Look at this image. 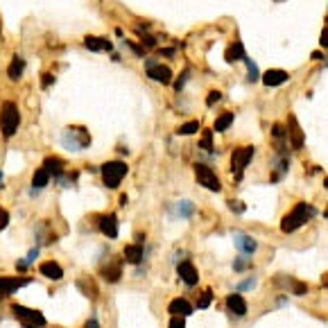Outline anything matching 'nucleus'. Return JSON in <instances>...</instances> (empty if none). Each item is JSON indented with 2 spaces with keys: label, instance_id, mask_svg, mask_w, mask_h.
Returning <instances> with one entry per match:
<instances>
[{
  "label": "nucleus",
  "instance_id": "aec40b11",
  "mask_svg": "<svg viewBox=\"0 0 328 328\" xmlns=\"http://www.w3.org/2000/svg\"><path fill=\"white\" fill-rule=\"evenodd\" d=\"M102 276H104V281H109V283H118L120 276H123V265H120V263L107 265V267L102 270Z\"/></svg>",
  "mask_w": 328,
  "mask_h": 328
},
{
  "label": "nucleus",
  "instance_id": "c756f323",
  "mask_svg": "<svg viewBox=\"0 0 328 328\" xmlns=\"http://www.w3.org/2000/svg\"><path fill=\"white\" fill-rule=\"evenodd\" d=\"M251 267V258L249 256H240V258L233 260V272H245Z\"/></svg>",
  "mask_w": 328,
  "mask_h": 328
},
{
  "label": "nucleus",
  "instance_id": "79ce46f5",
  "mask_svg": "<svg viewBox=\"0 0 328 328\" xmlns=\"http://www.w3.org/2000/svg\"><path fill=\"white\" fill-rule=\"evenodd\" d=\"M84 328H102V326L98 324V319H95V317H91V319L86 322V326H84Z\"/></svg>",
  "mask_w": 328,
  "mask_h": 328
},
{
  "label": "nucleus",
  "instance_id": "f257e3e1",
  "mask_svg": "<svg viewBox=\"0 0 328 328\" xmlns=\"http://www.w3.org/2000/svg\"><path fill=\"white\" fill-rule=\"evenodd\" d=\"M315 213L317 211H315L313 204L299 201L288 215H283V220H281V231H283V233H294V231H299L306 222H310V217H313Z\"/></svg>",
  "mask_w": 328,
  "mask_h": 328
},
{
  "label": "nucleus",
  "instance_id": "5701e85b",
  "mask_svg": "<svg viewBox=\"0 0 328 328\" xmlns=\"http://www.w3.org/2000/svg\"><path fill=\"white\" fill-rule=\"evenodd\" d=\"M23 70H25V61H23V57H14V59H11V64H9V68H7V75H9L11 79H20Z\"/></svg>",
  "mask_w": 328,
  "mask_h": 328
},
{
  "label": "nucleus",
  "instance_id": "6e6552de",
  "mask_svg": "<svg viewBox=\"0 0 328 328\" xmlns=\"http://www.w3.org/2000/svg\"><path fill=\"white\" fill-rule=\"evenodd\" d=\"M32 281L23 279V276H0V301L7 299L9 294H14L18 288H25L29 285Z\"/></svg>",
  "mask_w": 328,
  "mask_h": 328
},
{
  "label": "nucleus",
  "instance_id": "ddd939ff",
  "mask_svg": "<svg viewBox=\"0 0 328 328\" xmlns=\"http://www.w3.org/2000/svg\"><path fill=\"white\" fill-rule=\"evenodd\" d=\"M100 233H104L109 240H116L118 238V217L116 213H107V215L100 217V224H98Z\"/></svg>",
  "mask_w": 328,
  "mask_h": 328
},
{
  "label": "nucleus",
  "instance_id": "a18cd8bd",
  "mask_svg": "<svg viewBox=\"0 0 328 328\" xmlns=\"http://www.w3.org/2000/svg\"><path fill=\"white\" fill-rule=\"evenodd\" d=\"M127 201H129L127 195H120V206H127Z\"/></svg>",
  "mask_w": 328,
  "mask_h": 328
},
{
  "label": "nucleus",
  "instance_id": "c9c22d12",
  "mask_svg": "<svg viewBox=\"0 0 328 328\" xmlns=\"http://www.w3.org/2000/svg\"><path fill=\"white\" fill-rule=\"evenodd\" d=\"M220 100H222L220 91H211V93H208V98H206V104H208V107H213V104L220 102Z\"/></svg>",
  "mask_w": 328,
  "mask_h": 328
},
{
  "label": "nucleus",
  "instance_id": "e433bc0d",
  "mask_svg": "<svg viewBox=\"0 0 328 328\" xmlns=\"http://www.w3.org/2000/svg\"><path fill=\"white\" fill-rule=\"evenodd\" d=\"M188 75H190V70H183V73H181V77H179V79H176V84H174V88H176V91H181V88H183V84H186V79H188Z\"/></svg>",
  "mask_w": 328,
  "mask_h": 328
},
{
  "label": "nucleus",
  "instance_id": "f704fd0d",
  "mask_svg": "<svg viewBox=\"0 0 328 328\" xmlns=\"http://www.w3.org/2000/svg\"><path fill=\"white\" fill-rule=\"evenodd\" d=\"M167 328H186V317H170V326Z\"/></svg>",
  "mask_w": 328,
  "mask_h": 328
},
{
  "label": "nucleus",
  "instance_id": "1a4fd4ad",
  "mask_svg": "<svg viewBox=\"0 0 328 328\" xmlns=\"http://www.w3.org/2000/svg\"><path fill=\"white\" fill-rule=\"evenodd\" d=\"M145 66H147V77L150 79L161 82V84H170L172 82V70L167 68V66L157 64V61H152V59H147Z\"/></svg>",
  "mask_w": 328,
  "mask_h": 328
},
{
  "label": "nucleus",
  "instance_id": "37998d69",
  "mask_svg": "<svg viewBox=\"0 0 328 328\" xmlns=\"http://www.w3.org/2000/svg\"><path fill=\"white\" fill-rule=\"evenodd\" d=\"M319 43H322L324 48L328 45V27H324V32H322V41H319Z\"/></svg>",
  "mask_w": 328,
  "mask_h": 328
},
{
  "label": "nucleus",
  "instance_id": "473e14b6",
  "mask_svg": "<svg viewBox=\"0 0 328 328\" xmlns=\"http://www.w3.org/2000/svg\"><path fill=\"white\" fill-rule=\"evenodd\" d=\"M9 220H11V217H9V213H7L5 208L0 206V231H5L7 226H9Z\"/></svg>",
  "mask_w": 328,
  "mask_h": 328
},
{
  "label": "nucleus",
  "instance_id": "c03bdc74",
  "mask_svg": "<svg viewBox=\"0 0 328 328\" xmlns=\"http://www.w3.org/2000/svg\"><path fill=\"white\" fill-rule=\"evenodd\" d=\"M16 270H27V263H25V260H18V263H16Z\"/></svg>",
  "mask_w": 328,
  "mask_h": 328
},
{
  "label": "nucleus",
  "instance_id": "9d476101",
  "mask_svg": "<svg viewBox=\"0 0 328 328\" xmlns=\"http://www.w3.org/2000/svg\"><path fill=\"white\" fill-rule=\"evenodd\" d=\"M233 245H235V249L240 251L242 256H254L256 251H258V240L256 238H251L249 233H235L233 235Z\"/></svg>",
  "mask_w": 328,
  "mask_h": 328
},
{
  "label": "nucleus",
  "instance_id": "9b49d317",
  "mask_svg": "<svg viewBox=\"0 0 328 328\" xmlns=\"http://www.w3.org/2000/svg\"><path fill=\"white\" fill-rule=\"evenodd\" d=\"M176 274H179V279H181L188 288L199 283V270H197L190 260H181V263L176 265Z\"/></svg>",
  "mask_w": 328,
  "mask_h": 328
},
{
  "label": "nucleus",
  "instance_id": "b1692460",
  "mask_svg": "<svg viewBox=\"0 0 328 328\" xmlns=\"http://www.w3.org/2000/svg\"><path fill=\"white\" fill-rule=\"evenodd\" d=\"M50 183V174L45 172V167H39V170L34 172V176H32V186H34V190H41V188H45Z\"/></svg>",
  "mask_w": 328,
  "mask_h": 328
},
{
  "label": "nucleus",
  "instance_id": "7c9ffc66",
  "mask_svg": "<svg viewBox=\"0 0 328 328\" xmlns=\"http://www.w3.org/2000/svg\"><path fill=\"white\" fill-rule=\"evenodd\" d=\"M292 294H297V297H306V294H308V283H304V281H294L292 283Z\"/></svg>",
  "mask_w": 328,
  "mask_h": 328
},
{
  "label": "nucleus",
  "instance_id": "f03ea898",
  "mask_svg": "<svg viewBox=\"0 0 328 328\" xmlns=\"http://www.w3.org/2000/svg\"><path fill=\"white\" fill-rule=\"evenodd\" d=\"M20 125V111L16 107V102H2V109H0V132L5 138H11L16 132H18Z\"/></svg>",
  "mask_w": 328,
  "mask_h": 328
},
{
  "label": "nucleus",
  "instance_id": "a19ab883",
  "mask_svg": "<svg viewBox=\"0 0 328 328\" xmlns=\"http://www.w3.org/2000/svg\"><path fill=\"white\" fill-rule=\"evenodd\" d=\"M50 84H54V75H50V73H45L43 75V88H48Z\"/></svg>",
  "mask_w": 328,
  "mask_h": 328
},
{
  "label": "nucleus",
  "instance_id": "423d86ee",
  "mask_svg": "<svg viewBox=\"0 0 328 328\" xmlns=\"http://www.w3.org/2000/svg\"><path fill=\"white\" fill-rule=\"evenodd\" d=\"M254 154H256V147L254 145H247V147H238V150H233V154H231V172L235 174V179H242V172H245V167L251 163Z\"/></svg>",
  "mask_w": 328,
  "mask_h": 328
},
{
  "label": "nucleus",
  "instance_id": "dca6fc26",
  "mask_svg": "<svg viewBox=\"0 0 328 328\" xmlns=\"http://www.w3.org/2000/svg\"><path fill=\"white\" fill-rule=\"evenodd\" d=\"M285 136H290L294 150H301V147H304V132H301V127L294 116H290V132H285Z\"/></svg>",
  "mask_w": 328,
  "mask_h": 328
},
{
  "label": "nucleus",
  "instance_id": "f3484780",
  "mask_svg": "<svg viewBox=\"0 0 328 328\" xmlns=\"http://www.w3.org/2000/svg\"><path fill=\"white\" fill-rule=\"evenodd\" d=\"M288 79H290V75L285 73V70H281V68H272V70H267V73L263 75L265 86H281V84H285Z\"/></svg>",
  "mask_w": 328,
  "mask_h": 328
},
{
  "label": "nucleus",
  "instance_id": "f8f14e48",
  "mask_svg": "<svg viewBox=\"0 0 328 328\" xmlns=\"http://www.w3.org/2000/svg\"><path fill=\"white\" fill-rule=\"evenodd\" d=\"M226 308H229V313H233L235 317H245V315L249 313V306H247L245 297L238 292L226 294Z\"/></svg>",
  "mask_w": 328,
  "mask_h": 328
},
{
  "label": "nucleus",
  "instance_id": "4c0bfd02",
  "mask_svg": "<svg viewBox=\"0 0 328 328\" xmlns=\"http://www.w3.org/2000/svg\"><path fill=\"white\" fill-rule=\"evenodd\" d=\"M36 256H39V247H34V249H29V254H27V258H25V263L27 265H32L36 260Z\"/></svg>",
  "mask_w": 328,
  "mask_h": 328
},
{
  "label": "nucleus",
  "instance_id": "6ab92c4d",
  "mask_svg": "<svg viewBox=\"0 0 328 328\" xmlns=\"http://www.w3.org/2000/svg\"><path fill=\"white\" fill-rule=\"evenodd\" d=\"M43 167H45V172H48L50 176H57V179L64 174V161H61V159H57V157L45 159Z\"/></svg>",
  "mask_w": 328,
  "mask_h": 328
},
{
  "label": "nucleus",
  "instance_id": "a878e982",
  "mask_svg": "<svg viewBox=\"0 0 328 328\" xmlns=\"http://www.w3.org/2000/svg\"><path fill=\"white\" fill-rule=\"evenodd\" d=\"M233 113H222L220 118L215 120V127H213V132H226V129L233 125Z\"/></svg>",
  "mask_w": 328,
  "mask_h": 328
},
{
  "label": "nucleus",
  "instance_id": "bb28decb",
  "mask_svg": "<svg viewBox=\"0 0 328 328\" xmlns=\"http://www.w3.org/2000/svg\"><path fill=\"white\" fill-rule=\"evenodd\" d=\"M199 120H190V123H186V125H181V127L176 129V134L179 136H192V134H197L199 132Z\"/></svg>",
  "mask_w": 328,
  "mask_h": 328
},
{
  "label": "nucleus",
  "instance_id": "0eeeda50",
  "mask_svg": "<svg viewBox=\"0 0 328 328\" xmlns=\"http://www.w3.org/2000/svg\"><path fill=\"white\" fill-rule=\"evenodd\" d=\"M195 179L199 186L206 188V190H213V192L222 190V181L217 179V174L208 165H204V163H197L195 165Z\"/></svg>",
  "mask_w": 328,
  "mask_h": 328
},
{
  "label": "nucleus",
  "instance_id": "58836bf2",
  "mask_svg": "<svg viewBox=\"0 0 328 328\" xmlns=\"http://www.w3.org/2000/svg\"><path fill=\"white\" fill-rule=\"evenodd\" d=\"M254 285H256V279H247L245 283H240V285H238V290H251V288H254Z\"/></svg>",
  "mask_w": 328,
  "mask_h": 328
},
{
  "label": "nucleus",
  "instance_id": "a211bd4d",
  "mask_svg": "<svg viewBox=\"0 0 328 328\" xmlns=\"http://www.w3.org/2000/svg\"><path fill=\"white\" fill-rule=\"evenodd\" d=\"M123 256H125V260H127V263L138 265V263H143V258H145V251H143V245H136V242H134V245L125 247Z\"/></svg>",
  "mask_w": 328,
  "mask_h": 328
},
{
  "label": "nucleus",
  "instance_id": "ea45409f",
  "mask_svg": "<svg viewBox=\"0 0 328 328\" xmlns=\"http://www.w3.org/2000/svg\"><path fill=\"white\" fill-rule=\"evenodd\" d=\"M272 129H274V132H272V134H274V138H279V141H281V138H285V132H283V127H281V125H274Z\"/></svg>",
  "mask_w": 328,
  "mask_h": 328
},
{
  "label": "nucleus",
  "instance_id": "20e7f679",
  "mask_svg": "<svg viewBox=\"0 0 328 328\" xmlns=\"http://www.w3.org/2000/svg\"><path fill=\"white\" fill-rule=\"evenodd\" d=\"M11 313H14V317L18 319V324L23 328H45V324H48V319L43 317V313L25 308V306H20V304L11 306Z\"/></svg>",
  "mask_w": 328,
  "mask_h": 328
},
{
  "label": "nucleus",
  "instance_id": "2f4dec72",
  "mask_svg": "<svg viewBox=\"0 0 328 328\" xmlns=\"http://www.w3.org/2000/svg\"><path fill=\"white\" fill-rule=\"evenodd\" d=\"M211 138H213V132H204V138H201L199 145L204 147L206 152H213V150H215V147H213V143H211Z\"/></svg>",
  "mask_w": 328,
  "mask_h": 328
},
{
  "label": "nucleus",
  "instance_id": "4be33fe9",
  "mask_svg": "<svg viewBox=\"0 0 328 328\" xmlns=\"http://www.w3.org/2000/svg\"><path fill=\"white\" fill-rule=\"evenodd\" d=\"M84 45H86L88 50H93V52H100V50H111L113 45L109 43L107 39H98V36H86L84 39Z\"/></svg>",
  "mask_w": 328,
  "mask_h": 328
},
{
  "label": "nucleus",
  "instance_id": "4468645a",
  "mask_svg": "<svg viewBox=\"0 0 328 328\" xmlns=\"http://www.w3.org/2000/svg\"><path fill=\"white\" fill-rule=\"evenodd\" d=\"M167 313H170V317H190V315L195 313V308L188 304V299H183V297H176V299L170 301V306H167Z\"/></svg>",
  "mask_w": 328,
  "mask_h": 328
},
{
  "label": "nucleus",
  "instance_id": "c85d7f7f",
  "mask_svg": "<svg viewBox=\"0 0 328 328\" xmlns=\"http://www.w3.org/2000/svg\"><path fill=\"white\" fill-rule=\"evenodd\" d=\"M242 61H245V64H247V75H249V77H247V79H249V82H258V79H260L258 66H256L249 57H245V59H242Z\"/></svg>",
  "mask_w": 328,
  "mask_h": 328
},
{
  "label": "nucleus",
  "instance_id": "412c9836",
  "mask_svg": "<svg viewBox=\"0 0 328 328\" xmlns=\"http://www.w3.org/2000/svg\"><path fill=\"white\" fill-rule=\"evenodd\" d=\"M247 54H245V48H242L240 41H233V45H229V50H226V61L229 64H233V61H242Z\"/></svg>",
  "mask_w": 328,
  "mask_h": 328
},
{
  "label": "nucleus",
  "instance_id": "7ed1b4c3",
  "mask_svg": "<svg viewBox=\"0 0 328 328\" xmlns=\"http://www.w3.org/2000/svg\"><path fill=\"white\" fill-rule=\"evenodd\" d=\"M61 145L68 150V152H82L91 145V134L84 127H68L61 134Z\"/></svg>",
  "mask_w": 328,
  "mask_h": 328
},
{
  "label": "nucleus",
  "instance_id": "39448f33",
  "mask_svg": "<svg viewBox=\"0 0 328 328\" xmlns=\"http://www.w3.org/2000/svg\"><path fill=\"white\" fill-rule=\"evenodd\" d=\"M127 163L125 161H109L102 165V181L107 188H111V190H116L118 186H120V181L125 179V174H127Z\"/></svg>",
  "mask_w": 328,
  "mask_h": 328
},
{
  "label": "nucleus",
  "instance_id": "2eb2a0df",
  "mask_svg": "<svg viewBox=\"0 0 328 328\" xmlns=\"http://www.w3.org/2000/svg\"><path fill=\"white\" fill-rule=\"evenodd\" d=\"M39 274L45 276L48 281H61L64 279V270L57 260H45V263L39 265Z\"/></svg>",
  "mask_w": 328,
  "mask_h": 328
},
{
  "label": "nucleus",
  "instance_id": "393cba45",
  "mask_svg": "<svg viewBox=\"0 0 328 328\" xmlns=\"http://www.w3.org/2000/svg\"><path fill=\"white\" fill-rule=\"evenodd\" d=\"M176 215L183 217V220L192 217V215H195V204H192V201H188V199L179 201V204H176Z\"/></svg>",
  "mask_w": 328,
  "mask_h": 328
},
{
  "label": "nucleus",
  "instance_id": "49530a36",
  "mask_svg": "<svg viewBox=\"0 0 328 328\" xmlns=\"http://www.w3.org/2000/svg\"><path fill=\"white\" fill-rule=\"evenodd\" d=\"M0 188H2V172H0Z\"/></svg>",
  "mask_w": 328,
  "mask_h": 328
},
{
  "label": "nucleus",
  "instance_id": "72a5a7b5",
  "mask_svg": "<svg viewBox=\"0 0 328 328\" xmlns=\"http://www.w3.org/2000/svg\"><path fill=\"white\" fill-rule=\"evenodd\" d=\"M229 208H231L233 213H245V211H247V206L242 204V201H238V199H231V201H229Z\"/></svg>",
  "mask_w": 328,
  "mask_h": 328
},
{
  "label": "nucleus",
  "instance_id": "cd10ccee",
  "mask_svg": "<svg viewBox=\"0 0 328 328\" xmlns=\"http://www.w3.org/2000/svg\"><path fill=\"white\" fill-rule=\"evenodd\" d=\"M213 299H215V294H213V290L208 288V290H204V292L199 294V299H197V308L199 310H206L208 306L213 304Z\"/></svg>",
  "mask_w": 328,
  "mask_h": 328
}]
</instances>
